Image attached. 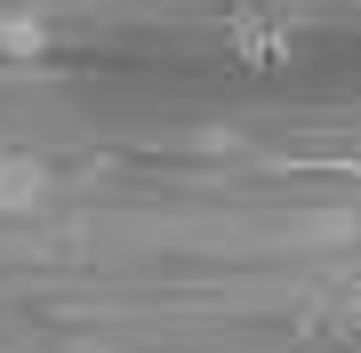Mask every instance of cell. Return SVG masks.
Returning <instances> with one entry per match:
<instances>
[{"label":"cell","instance_id":"1","mask_svg":"<svg viewBox=\"0 0 361 353\" xmlns=\"http://www.w3.org/2000/svg\"><path fill=\"white\" fill-rule=\"evenodd\" d=\"M225 49H233L241 73H281L289 56H297V25H289V16H233V25H225Z\"/></svg>","mask_w":361,"mask_h":353},{"label":"cell","instance_id":"2","mask_svg":"<svg viewBox=\"0 0 361 353\" xmlns=\"http://www.w3.org/2000/svg\"><path fill=\"white\" fill-rule=\"evenodd\" d=\"M49 161L40 153H0V217H32L40 201H49Z\"/></svg>","mask_w":361,"mask_h":353},{"label":"cell","instance_id":"3","mask_svg":"<svg viewBox=\"0 0 361 353\" xmlns=\"http://www.w3.org/2000/svg\"><path fill=\"white\" fill-rule=\"evenodd\" d=\"M0 56H8V65H32V56H49V16H40L32 0L0 8Z\"/></svg>","mask_w":361,"mask_h":353}]
</instances>
